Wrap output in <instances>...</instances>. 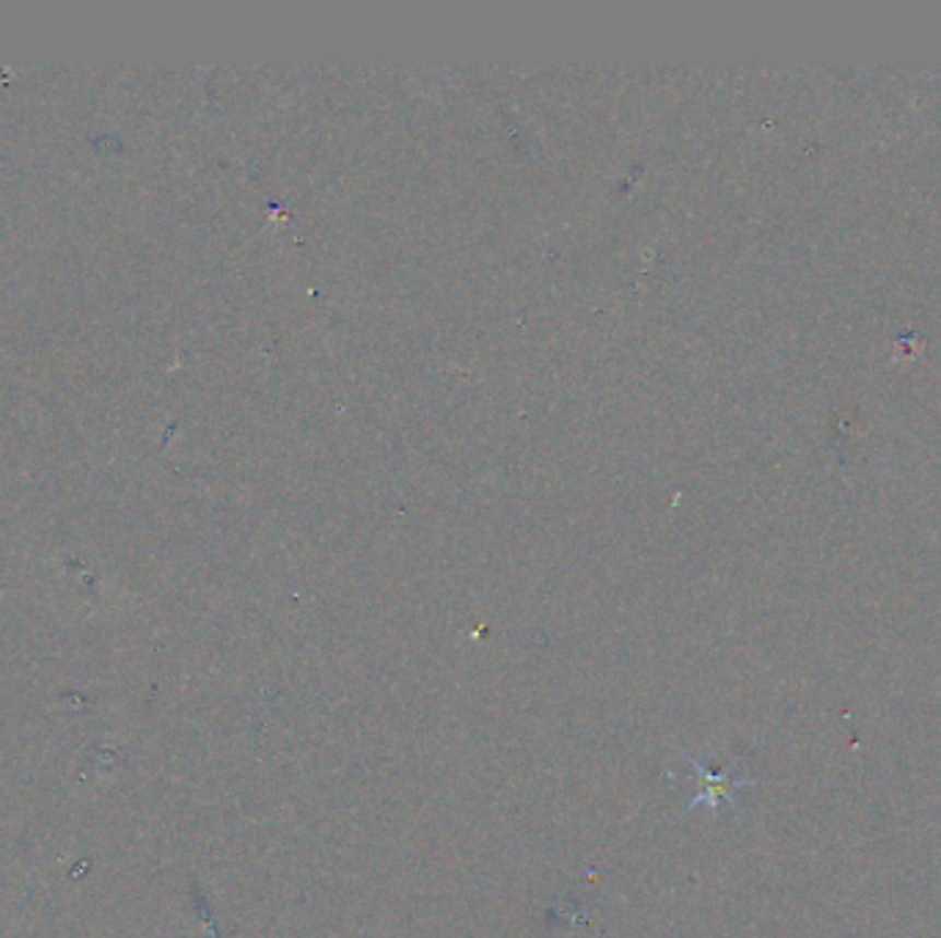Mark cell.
I'll return each mask as SVG.
<instances>
[{"instance_id":"obj_1","label":"cell","mask_w":941,"mask_h":938,"mask_svg":"<svg viewBox=\"0 0 941 938\" xmlns=\"http://www.w3.org/2000/svg\"><path fill=\"white\" fill-rule=\"evenodd\" d=\"M689 765L694 767L696 776H699V793H696V796L691 798L689 807L683 809V818L685 814L694 812V809H708V812L716 814L721 807H725V804L736 807V793L738 790H743V787L760 785V782L749 779V776H738L736 762H732L727 771H721V774H716V771L705 767L699 760H694V757H689Z\"/></svg>"}]
</instances>
